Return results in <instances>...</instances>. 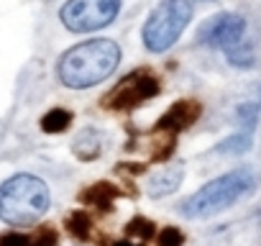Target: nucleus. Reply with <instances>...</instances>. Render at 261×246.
Here are the masks:
<instances>
[{
    "label": "nucleus",
    "instance_id": "nucleus-1",
    "mask_svg": "<svg viewBox=\"0 0 261 246\" xmlns=\"http://www.w3.org/2000/svg\"><path fill=\"white\" fill-rule=\"evenodd\" d=\"M120 62V49L113 39H90L62 54L57 77L69 90H85L108 80Z\"/></svg>",
    "mask_w": 261,
    "mask_h": 246
},
{
    "label": "nucleus",
    "instance_id": "nucleus-2",
    "mask_svg": "<svg viewBox=\"0 0 261 246\" xmlns=\"http://www.w3.org/2000/svg\"><path fill=\"white\" fill-rule=\"evenodd\" d=\"M49 205V187L34 175H16L0 185V220L8 226H34L41 220Z\"/></svg>",
    "mask_w": 261,
    "mask_h": 246
},
{
    "label": "nucleus",
    "instance_id": "nucleus-3",
    "mask_svg": "<svg viewBox=\"0 0 261 246\" xmlns=\"http://www.w3.org/2000/svg\"><path fill=\"white\" fill-rule=\"evenodd\" d=\"M253 187H256V175L248 167H241V169H233V172L207 182L205 187H200L195 195H190L182 203L179 210L187 218H210V215L230 208L233 203H238Z\"/></svg>",
    "mask_w": 261,
    "mask_h": 246
},
{
    "label": "nucleus",
    "instance_id": "nucleus-4",
    "mask_svg": "<svg viewBox=\"0 0 261 246\" xmlns=\"http://www.w3.org/2000/svg\"><path fill=\"white\" fill-rule=\"evenodd\" d=\"M190 18H192L190 0H162L144 23V31H141L144 46L154 54L167 52L169 46L177 44V39L187 29Z\"/></svg>",
    "mask_w": 261,
    "mask_h": 246
},
{
    "label": "nucleus",
    "instance_id": "nucleus-5",
    "mask_svg": "<svg viewBox=\"0 0 261 246\" xmlns=\"http://www.w3.org/2000/svg\"><path fill=\"white\" fill-rule=\"evenodd\" d=\"M118 11L120 0H67L59 18L72 34H87L113 23Z\"/></svg>",
    "mask_w": 261,
    "mask_h": 246
},
{
    "label": "nucleus",
    "instance_id": "nucleus-6",
    "mask_svg": "<svg viewBox=\"0 0 261 246\" xmlns=\"http://www.w3.org/2000/svg\"><path fill=\"white\" fill-rule=\"evenodd\" d=\"M156 95H159V80L149 69H136V72L125 75L108 92V97L102 103L113 110H130V108H136V105H141V103H146Z\"/></svg>",
    "mask_w": 261,
    "mask_h": 246
},
{
    "label": "nucleus",
    "instance_id": "nucleus-7",
    "mask_svg": "<svg viewBox=\"0 0 261 246\" xmlns=\"http://www.w3.org/2000/svg\"><path fill=\"white\" fill-rule=\"evenodd\" d=\"M246 34V21L236 13H218L213 18H207L200 29V41L213 46V49H223V52H236L243 41Z\"/></svg>",
    "mask_w": 261,
    "mask_h": 246
},
{
    "label": "nucleus",
    "instance_id": "nucleus-8",
    "mask_svg": "<svg viewBox=\"0 0 261 246\" xmlns=\"http://www.w3.org/2000/svg\"><path fill=\"white\" fill-rule=\"evenodd\" d=\"M200 113H202V108H200V103H195V100H177L162 118H159V123H156V134H167L169 139H174L179 131H185V129H190L192 123L200 118Z\"/></svg>",
    "mask_w": 261,
    "mask_h": 246
},
{
    "label": "nucleus",
    "instance_id": "nucleus-9",
    "mask_svg": "<svg viewBox=\"0 0 261 246\" xmlns=\"http://www.w3.org/2000/svg\"><path fill=\"white\" fill-rule=\"evenodd\" d=\"M57 243H59V231L51 223L36 228L34 233H21V231L0 233V246H57Z\"/></svg>",
    "mask_w": 261,
    "mask_h": 246
},
{
    "label": "nucleus",
    "instance_id": "nucleus-10",
    "mask_svg": "<svg viewBox=\"0 0 261 246\" xmlns=\"http://www.w3.org/2000/svg\"><path fill=\"white\" fill-rule=\"evenodd\" d=\"M182 167H164V169H159L156 175H151L149 177V185H146V192L151 195V198H164V195H172L177 187H179V182H182Z\"/></svg>",
    "mask_w": 261,
    "mask_h": 246
},
{
    "label": "nucleus",
    "instance_id": "nucleus-11",
    "mask_svg": "<svg viewBox=\"0 0 261 246\" xmlns=\"http://www.w3.org/2000/svg\"><path fill=\"white\" fill-rule=\"evenodd\" d=\"M72 149L80 159L90 162V159H97L100 152H102V134L97 129H85L82 134H77V139L72 141Z\"/></svg>",
    "mask_w": 261,
    "mask_h": 246
},
{
    "label": "nucleus",
    "instance_id": "nucleus-12",
    "mask_svg": "<svg viewBox=\"0 0 261 246\" xmlns=\"http://www.w3.org/2000/svg\"><path fill=\"white\" fill-rule=\"evenodd\" d=\"M118 195H120V190L113 182H95L85 192H80V203H87V205H95V208H105L108 210Z\"/></svg>",
    "mask_w": 261,
    "mask_h": 246
},
{
    "label": "nucleus",
    "instance_id": "nucleus-13",
    "mask_svg": "<svg viewBox=\"0 0 261 246\" xmlns=\"http://www.w3.org/2000/svg\"><path fill=\"white\" fill-rule=\"evenodd\" d=\"M69 123H72V113L64 110V108H51L44 118H41V131L46 134H62L69 129Z\"/></svg>",
    "mask_w": 261,
    "mask_h": 246
},
{
    "label": "nucleus",
    "instance_id": "nucleus-14",
    "mask_svg": "<svg viewBox=\"0 0 261 246\" xmlns=\"http://www.w3.org/2000/svg\"><path fill=\"white\" fill-rule=\"evenodd\" d=\"M67 231H69L77 241H87L90 233H92V220H90V215L82 213V210H74V213L67 218Z\"/></svg>",
    "mask_w": 261,
    "mask_h": 246
},
{
    "label": "nucleus",
    "instance_id": "nucleus-15",
    "mask_svg": "<svg viewBox=\"0 0 261 246\" xmlns=\"http://www.w3.org/2000/svg\"><path fill=\"white\" fill-rule=\"evenodd\" d=\"M125 233L128 236H136V238H141V241H149L151 236H154V223L149 220V218H134L128 226H125Z\"/></svg>",
    "mask_w": 261,
    "mask_h": 246
},
{
    "label": "nucleus",
    "instance_id": "nucleus-16",
    "mask_svg": "<svg viewBox=\"0 0 261 246\" xmlns=\"http://www.w3.org/2000/svg\"><path fill=\"white\" fill-rule=\"evenodd\" d=\"M185 243V233L177 226H164V231L159 233V246H182Z\"/></svg>",
    "mask_w": 261,
    "mask_h": 246
},
{
    "label": "nucleus",
    "instance_id": "nucleus-17",
    "mask_svg": "<svg viewBox=\"0 0 261 246\" xmlns=\"http://www.w3.org/2000/svg\"><path fill=\"white\" fill-rule=\"evenodd\" d=\"M251 144H248V136H233L228 141H223L220 152H246Z\"/></svg>",
    "mask_w": 261,
    "mask_h": 246
},
{
    "label": "nucleus",
    "instance_id": "nucleus-18",
    "mask_svg": "<svg viewBox=\"0 0 261 246\" xmlns=\"http://www.w3.org/2000/svg\"><path fill=\"white\" fill-rule=\"evenodd\" d=\"M113 246H141V243H134V241H115Z\"/></svg>",
    "mask_w": 261,
    "mask_h": 246
}]
</instances>
